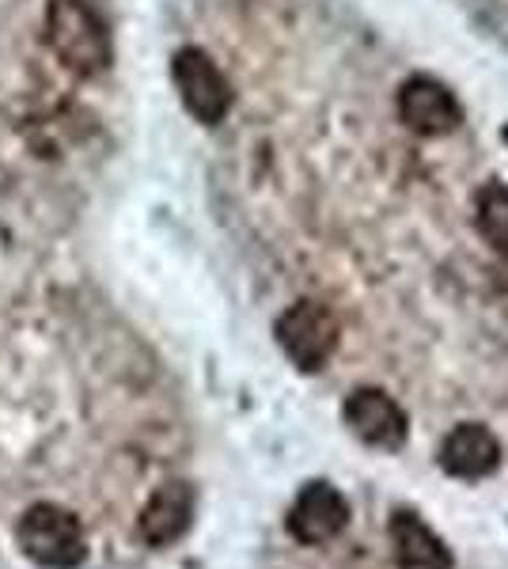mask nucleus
<instances>
[{
	"instance_id": "obj_3",
	"label": "nucleus",
	"mask_w": 508,
	"mask_h": 569,
	"mask_svg": "<svg viewBox=\"0 0 508 569\" xmlns=\"http://www.w3.org/2000/svg\"><path fill=\"white\" fill-rule=\"evenodd\" d=\"M277 346L285 350L300 372H319L330 365V357L341 346L338 316L319 300H297L281 319H277Z\"/></svg>"
},
{
	"instance_id": "obj_8",
	"label": "nucleus",
	"mask_w": 508,
	"mask_h": 569,
	"mask_svg": "<svg viewBox=\"0 0 508 569\" xmlns=\"http://www.w3.org/2000/svg\"><path fill=\"white\" fill-rule=\"evenodd\" d=\"M437 460L451 479L478 482L501 467V440H497L494 429L482 426V421H464V426H456L445 437Z\"/></svg>"
},
{
	"instance_id": "obj_6",
	"label": "nucleus",
	"mask_w": 508,
	"mask_h": 569,
	"mask_svg": "<svg viewBox=\"0 0 508 569\" xmlns=\"http://www.w3.org/2000/svg\"><path fill=\"white\" fill-rule=\"evenodd\" d=\"M289 536L303 547H322L338 539L349 525V501L335 482L316 479L297 493L289 509Z\"/></svg>"
},
{
	"instance_id": "obj_11",
	"label": "nucleus",
	"mask_w": 508,
	"mask_h": 569,
	"mask_svg": "<svg viewBox=\"0 0 508 569\" xmlns=\"http://www.w3.org/2000/svg\"><path fill=\"white\" fill-rule=\"evenodd\" d=\"M475 220H478V232L486 236V243L508 254V187L486 182L475 201Z\"/></svg>"
},
{
	"instance_id": "obj_5",
	"label": "nucleus",
	"mask_w": 508,
	"mask_h": 569,
	"mask_svg": "<svg viewBox=\"0 0 508 569\" xmlns=\"http://www.w3.org/2000/svg\"><path fill=\"white\" fill-rule=\"evenodd\" d=\"M341 421L360 445L380 448V452H402L406 437H410L406 410L380 388H357L341 407Z\"/></svg>"
},
{
	"instance_id": "obj_2",
	"label": "nucleus",
	"mask_w": 508,
	"mask_h": 569,
	"mask_svg": "<svg viewBox=\"0 0 508 569\" xmlns=\"http://www.w3.org/2000/svg\"><path fill=\"white\" fill-rule=\"evenodd\" d=\"M16 539H20L23 555L31 562H39L42 569H77L88 555L80 517L53 501L31 505L20 517Z\"/></svg>"
},
{
	"instance_id": "obj_7",
	"label": "nucleus",
	"mask_w": 508,
	"mask_h": 569,
	"mask_svg": "<svg viewBox=\"0 0 508 569\" xmlns=\"http://www.w3.org/2000/svg\"><path fill=\"white\" fill-rule=\"evenodd\" d=\"M399 114L414 133L421 137H445L459 130L464 107L451 91L432 77H410L399 91Z\"/></svg>"
},
{
	"instance_id": "obj_4",
	"label": "nucleus",
	"mask_w": 508,
	"mask_h": 569,
	"mask_svg": "<svg viewBox=\"0 0 508 569\" xmlns=\"http://www.w3.org/2000/svg\"><path fill=\"white\" fill-rule=\"evenodd\" d=\"M171 77L182 96V107H187L201 126L225 122L228 110H232V88H228L225 72L217 69V61H212L206 50L187 46V50L175 53Z\"/></svg>"
},
{
	"instance_id": "obj_1",
	"label": "nucleus",
	"mask_w": 508,
	"mask_h": 569,
	"mask_svg": "<svg viewBox=\"0 0 508 569\" xmlns=\"http://www.w3.org/2000/svg\"><path fill=\"white\" fill-rule=\"evenodd\" d=\"M46 42L77 77H96L110 66V31L88 0H50Z\"/></svg>"
},
{
	"instance_id": "obj_10",
	"label": "nucleus",
	"mask_w": 508,
	"mask_h": 569,
	"mask_svg": "<svg viewBox=\"0 0 508 569\" xmlns=\"http://www.w3.org/2000/svg\"><path fill=\"white\" fill-rule=\"evenodd\" d=\"M387 539H391L395 562L402 569H451L456 558L445 539L437 536L425 520L418 517V509H395L387 520Z\"/></svg>"
},
{
	"instance_id": "obj_9",
	"label": "nucleus",
	"mask_w": 508,
	"mask_h": 569,
	"mask_svg": "<svg viewBox=\"0 0 508 569\" xmlns=\"http://www.w3.org/2000/svg\"><path fill=\"white\" fill-rule=\"evenodd\" d=\"M193 509H198V498H193L190 482H163L160 490L145 501L137 531H141V539L149 547H171L190 531Z\"/></svg>"
}]
</instances>
